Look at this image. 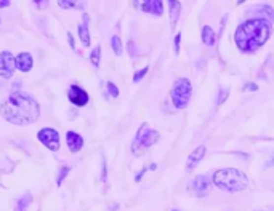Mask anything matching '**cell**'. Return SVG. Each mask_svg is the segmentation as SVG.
<instances>
[{
    "label": "cell",
    "mask_w": 274,
    "mask_h": 211,
    "mask_svg": "<svg viewBox=\"0 0 274 211\" xmlns=\"http://www.w3.org/2000/svg\"><path fill=\"white\" fill-rule=\"evenodd\" d=\"M0 114L13 125H31L40 117V104L34 96L24 91H15L0 104Z\"/></svg>",
    "instance_id": "obj_1"
},
{
    "label": "cell",
    "mask_w": 274,
    "mask_h": 211,
    "mask_svg": "<svg viewBox=\"0 0 274 211\" xmlns=\"http://www.w3.org/2000/svg\"><path fill=\"white\" fill-rule=\"evenodd\" d=\"M271 35V23L263 18H253L240 23L236 29V47L244 53H253L268 42Z\"/></svg>",
    "instance_id": "obj_2"
},
{
    "label": "cell",
    "mask_w": 274,
    "mask_h": 211,
    "mask_svg": "<svg viewBox=\"0 0 274 211\" xmlns=\"http://www.w3.org/2000/svg\"><path fill=\"white\" fill-rule=\"evenodd\" d=\"M213 184L226 192H240L248 187V179L242 171L236 168L218 170L212 178Z\"/></svg>",
    "instance_id": "obj_3"
},
{
    "label": "cell",
    "mask_w": 274,
    "mask_h": 211,
    "mask_svg": "<svg viewBox=\"0 0 274 211\" xmlns=\"http://www.w3.org/2000/svg\"><path fill=\"white\" fill-rule=\"evenodd\" d=\"M157 141H159V131L149 128L148 123H143L141 126L138 128L137 136H135V139H133V143H132L133 155L139 157L141 153L146 152V149H149L151 146H154Z\"/></svg>",
    "instance_id": "obj_4"
},
{
    "label": "cell",
    "mask_w": 274,
    "mask_h": 211,
    "mask_svg": "<svg viewBox=\"0 0 274 211\" xmlns=\"http://www.w3.org/2000/svg\"><path fill=\"white\" fill-rule=\"evenodd\" d=\"M191 94H193V85L189 79H178L171 88V102L176 109H184L189 104Z\"/></svg>",
    "instance_id": "obj_5"
},
{
    "label": "cell",
    "mask_w": 274,
    "mask_h": 211,
    "mask_svg": "<svg viewBox=\"0 0 274 211\" xmlns=\"http://www.w3.org/2000/svg\"><path fill=\"white\" fill-rule=\"evenodd\" d=\"M37 139L52 152H56L60 149V133L56 131L55 128H50V126L42 128V130L37 133Z\"/></svg>",
    "instance_id": "obj_6"
},
{
    "label": "cell",
    "mask_w": 274,
    "mask_h": 211,
    "mask_svg": "<svg viewBox=\"0 0 274 211\" xmlns=\"http://www.w3.org/2000/svg\"><path fill=\"white\" fill-rule=\"evenodd\" d=\"M132 3L137 10L148 13V15H164V0H132Z\"/></svg>",
    "instance_id": "obj_7"
},
{
    "label": "cell",
    "mask_w": 274,
    "mask_h": 211,
    "mask_svg": "<svg viewBox=\"0 0 274 211\" xmlns=\"http://www.w3.org/2000/svg\"><path fill=\"white\" fill-rule=\"evenodd\" d=\"M16 56H13L10 51H2L0 53V77L8 80L13 77L16 70Z\"/></svg>",
    "instance_id": "obj_8"
},
{
    "label": "cell",
    "mask_w": 274,
    "mask_h": 211,
    "mask_svg": "<svg viewBox=\"0 0 274 211\" xmlns=\"http://www.w3.org/2000/svg\"><path fill=\"white\" fill-rule=\"evenodd\" d=\"M210 189V176L197 175L193 181L189 182V192L196 197H204Z\"/></svg>",
    "instance_id": "obj_9"
},
{
    "label": "cell",
    "mask_w": 274,
    "mask_h": 211,
    "mask_svg": "<svg viewBox=\"0 0 274 211\" xmlns=\"http://www.w3.org/2000/svg\"><path fill=\"white\" fill-rule=\"evenodd\" d=\"M68 98H69V101H71L74 106H77V107H84V106L88 104V101H90V96H88V93L79 85H71V87H69Z\"/></svg>",
    "instance_id": "obj_10"
},
{
    "label": "cell",
    "mask_w": 274,
    "mask_h": 211,
    "mask_svg": "<svg viewBox=\"0 0 274 211\" xmlns=\"http://www.w3.org/2000/svg\"><path fill=\"white\" fill-rule=\"evenodd\" d=\"M88 24H90V16L84 13L82 15V23L79 24L77 32H79V38L84 47H90L92 43V38H90V29H88Z\"/></svg>",
    "instance_id": "obj_11"
},
{
    "label": "cell",
    "mask_w": 274,
    "mask_h": 211,
    "mask_svg": "<svg viewBox=\"0 0 274 211\" xmlns=\"http://www.w3.org/2000/svg\"><path fill=\"white\" fill-rule=\"evenodd\" d=\"M207 152V147L206 146H199L196 147V149L191 152V155L188 157V162H186V171H193L197 165L202 162L204 155H206Z\"/></svg>",
    "instance_id": "obj_12"
},
{
    "label": "cell",
    "mask_w": 274,
    "mask_h": 211,
    "mask_svg": "<svg viewBox=\"0 0 274 211\" xmlns=\"http://www.w3.org/2000/svg\"><path fill=\"white\" fill-rule=\"evenodd\" d=\"M66 144H68L69 152H72V153L80 152L82 147H84V138L75 131H68L66 133Z\"/></svg>",
    "instance_id": "obj_13"
},
{
    "label": "cell",
    "mask_w": 274,
    "mask_h": 211,
    "mask_svg": "<svg viewBox=\"0 0 274 211\" xmlns=\"http://www.w3.org/2000/svg\"><path fill=\"white\" fill-rule=\"evenodd\" d=\"M16 69L21 70V72H29L31 69L34 66V60H33V55L28 53V51H23L16 58Z\"/></svg>",
    "instance_id": "obj_14"
},
{
    "label": "cell",
    "mask_w": 274,
    "mask_h": 211,
    "mask_svg": "<svg viewBox=\"0 0 274 211\" xmlns=\"http://www.w3.org/2000/svg\"><path fill=\"white\" fill-rule=\"evenodd\" d=\"M169 3V15H170V26L175 28L178 23V18L181 15V3L178 0H167Z\"/></svg>",
    "instance_id": "obj_15"
},
{
    "label": "cell",
    "mask_w": 274,
    "mask_h": 211,
    "mask_svg": "<svg viewBox=\"0 0 274 211\" xmlns=\"http://www.w3.org/2000/svg\"><path fill=\"white\" fill-rule=\"evenodd\" d=\"M56 3L63 10H84L87 0H56Z\"/></svg>",
    "instance_id": "obj_16"
},
{
    "label": "cell",
    "mask_w": 274,
    "mask_h": 211,
    "mask_svg": "<svg viewBox=\"0 0 274 211\" xmlns=\"http://www.w3.org/2000/svg\"><path fill=\"white\" fill-rule=\"evenodd\" d=\"M201 35H202V42L206 43L207 47H213L215 40H216V34H215V30L210 28V26H204Z\"/></svg>",
    "instance_id": "obj_17"
},
{
    "label": "cell",
    "mask_w": 274,
    "mask_h": 211,
    "mask_svg": "<svg viewBox=\"0 0 274 211\" xmlns=\"http://www.w3.org/2000/svg\"><path fill=\"white\" fill-rule=\"evenodd\" d=\"M31 202H33V195H31L29 192H28V194H24L23 197H20V198L16 200V208H15V211H28Z\"/></svg>",
    "instance_id": "obj_18"
},
{
    "label": "cell",
    "mask_w": 274,
    "mask_h": 211,
    "mask_svg": "<svg viewBox=\"0 0 274 211\" xmlns=\"http://www.w3.org/2000/svg\"><path fill=\"white\" fill-rule=\"evenodd\" d=\"M111 47H112V51L116 56H120L124 53V45H122V40H120L119 35H112L111 37Z\"/></svg>",
    "instance_id": "obj_19"
},
{
    "label": "cell",
    "mask_w": 274,
    "mask_h": 211,
    "mask_svg": "<svg viewBox=\"0 0 274 211\" xmlns=\"http://www.w3.org/2000/svg\"><path fill=\"white\" fill-rule=\"evenodd\" d=\"M90 62L93 64L95 67H100L101 62V47H95L90 53Z\"/></svg>",
    "instance_id": "obj_20"
},
{
    "label": "cell",
    "mask_w": 274,
    "mask_h": 211,
    "mask_svg": "<svg viewBox=\"0 0 274 211\" xmlns=\"http://www.w3.org/2000/svg\"><path fill=\"white\" fill-rule=\"evenodd\" d=\"M69 171H71V168H69L68 165L61 166L60 171H58V178H56V184L61 185V184H63V181H65V179H66V176H68V173H69Z\"/></svg>",
    "instance_id": "obj_21"
},
{
    "label": "cell",
    "mask_w": 274,
    "mask_h": 211,
    "mask_svg": "<svg viewBox=\"0 0 274 211\" xmlns=\"http://www.w3.org/2000/svg\"><path fill=\"white\" fill-rule=\"evenodd\" d=\"M106 88H107V91H109V94L112 96V98H117V96H119V88H117L116 83L107 82L106 83Z\"/></svg>",
    "instance_id": "obj_22"
},
{
    "label": "cell",
    "mask_w": 274,
    "mask_h": 211,
    "mask_svg": "<svg viewBox=\"0 0 274 211\" xmlns=\"http://www.w3.org/2000/svg\"><path fill=\"white\" fill-rule=\"evenodd\" d=\"M148 70H149V67H148V66H146V67H143V69H139L138 72H137L135 75H133V82H135V83H138V82L141 80V79H143V77H144L146 74H148Z\"/></svg>",
    "instance_id": "obj_23"
},
{
    "label": "cell",
    "mask_w": 274,
    "mask_h": 211,
    "mask_svg": "<svg viewBox=\"0 0 274 211\" xmlns=\"http://www.w3.org/2000/svg\"><path fill=\"white\" fill-rule=\"evenodd\" d=\"M180 42H181V34H176V35H175V40H173V45H175V55L180 53Z\"/></svg>",
    "instance_id": "obj_24"
},
{
    "label": "cell",
    "mask_w": 274,
    "mask_h": 211,
    "mask_svg": "<svg viewBox=\"0 0 274 211\" xmlns=\"http://www.w3.org/2000/svg\"><path fill=\"white\" fill-rule=\"evenodd\" d=\"M226 96H228V91H226V90H225V91H223V90H221V91H220V94H218V101H216V104H221V102H225L226 101Z\"/></svg>",
    "instance_id": "obj_25"
},
{
    "label": "cell",
    "mask_w": 274,
    "mask_h": 211,
    "mask_svg": "<svg viewBox=\"0 0 274 211\" xmlns=\"http://www.w3.org/2000/svg\"><path fill=\"white\" fill-rule=\"evenodd\" d=\"M34 3L39 6L40 10H43V8H47V5H48V0H34Z\"/></svg>",
    "instance_id": "obj_26"
},
{
    "label": "cell",
    "mask_w": 274,
    "mask_h": 211,
    "mask_svg": "<svg viewBox=\"0 0 274 211\" xmlns=\"http://www.w3.org/2000/svg\"><path fill=\"white\" fill-rule=\"evenodd\" d=\"M10 5H11L10 0H0V8H8Z\"/></svg>",
    "instance_id": "obj_27"
},
{
    "label": "cell",
    "mask_w": 274,
    "mask_h": 211,
    "mask_svg": "<svg viewBox=\"0 0 274 211\" xmlns=\"http://www.w3.org/2000/svg\"><path fill=\"white\" fill-rule=\"evenodd\" d=\"M245 90H247V91H248V90H252V91H255V90H258V87L255 85V83H247V85H245Z\"/></svg>",
    "instance_id": "obj_28"
},
{
    "label": "cell",
    "mask_w": 274,
    "mask_h": 211,
    "mask_svg": "<svg viewBox=\"0 0 274 211\" xmlns=\"http://www.w3.org/2000/svg\"><path fill=\"white\" fill-rule=\"evenodd\" d=\"M68 37H69V43H71V48L74 50V48H75V45H74V38H72V35H71V34H69Z\"/></svg>",
    "instance_id": "obj_29"
},
{
    "label": "cell",
    "mask_w": 274,
    "mask_h": 211,
    "mask_svg": "<svg viewBox=\"0 0 274 211\" xmlns=\"http://www.w3.org/2000/svg\"><path fill=\"white\" fill-rule=\"evenodd\" d=\"M244 2H247V0H238V5H242Z\"/></svg>",
    "instance_id": "obj_30"
},
{
    "label": "cell",
    "mask_w": 274,
    "mask_h": 211,
    "mask_svg": "<svg viewBox=\"0 0 274 211\" xmlns=\"http://www.w3.org/2000/svg\"><path fill=\"white\" fill-rule=\"evenodd\" d=\"M173 211H178V210H173Z\"/></svg>",
    "instance_id": "obj_31"
}]
</instances>
